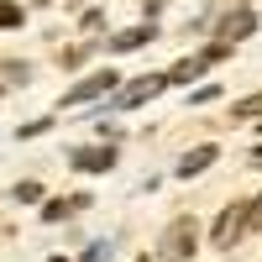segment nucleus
Returning <instances> with one entry per match:
<instances>
[{
	"mask_svg": "<svg viewBox=\"0 0 262 262\" xmlns=\"http://www.w3.org/2000/svg\"><path fill=\"white\" fill-rule=\"evenodd\" d=\"M69 163H74L79 173H105V168L116 163V147H74Z\"/></svg>",
	"mask_w": 262,
	"mask_h": 262,
	"instance_id": "20e7f679",
	"label": "nucleus"
},
{
	"mask_svg": "<svg viewBox=\"0 0 262 262\" xmlns=\"http://www.w3.org/2000/svg\"><path fill=\"white\" fill-rule=\"evenodd\" d=\"M0 27H21V6H11V0H0Z\"/></svg>",
	"mask_w": 262,
	"mask_h": 262,
	"instance_id": "9d476101",
	"label": "nucleus"
},
{
	"mask_svg": "<svg viewBox=\"0 0 262 262\" xmlns=\"http://www.w3.org/2000/svg\"><path fill=\"white\" fill-rule=\"evenodd\" d=\"M142 262H147V257H142Z\"/></svg>",
	"mask_w": 262,
	"mask_h": 262,
	"instance_id": "4468645a",
	"label": "nucleus"
},
{
	"mask_svg": "<svg viewBox=\"0 0 262 262\" xmlns=\"http://www.w3.org/2000/svg\"><path fill=\"white\" fill-rule=\"evenodd\" d=\"M252 27H257V16H252V11H231L221 27H215V42H226V48H231V42H236V37H247Z\"/></svg>",
	"mask_w": 262,
	"mask_h": 262,
	"instance_id": "0eeeda50",
	"label": "nucleus"
},
{
	"mask_svg": "<svg viewBox=\"0 0 262 262\" xmlns=\"http://www.w3.org/2000/svg\"><path fill=\"white\" fill-rule=\"evenodd\" d=\"M210 236H215V247H221V252H231V247H236V242L247 236V205H226Z\"/></svg>",
	"mask_w": 262,
	"mask_h": 262,
	"instance_id": "f03ea898",
	"label": "nucleus"
},
{
	"mask_svg": "<svg viewBox=\"0 0 262 262\" xmlns=\"http://www.w3.org/2000/svg\"><path fill=\"white\" fill-rule=\"evenodd\" d=\"M252 168H262V147H252Z\"/></svg>",
	"mask_w": 262,
	"mask_h": 262,
	"instance_id": "ddd939ff",
	"label": "nucleus"
},
{
	"mask_svg": "<svg viewBox=\"0 0 262 262\" xmlns=\"http://www.w3.org/2000/svg\"><path fill=\"white\" fill-rule=\"evenodd\" d=\"M84 205H90V200H84V194H74V200H53L42 215H48V221H69V215H74V210H84Z\"/></svg>",
	"mask_w": 262,
	"mask_h": 262,
	"instance_id": "1a4fd4ad",
	"label": "nucleus"
},
{
	"mask_svg": "<svg viewBox=\"0 0 262 262\" xmlns=\"http://www.w3.org/2000/svg\"><path fill=\"white\" fill-rule=\"evenodd\" d=\"M194 247H200V226H194L189 215H179V221L163 231L158 257H163V262H189V257H194Z\"/></svg>",
	"mask_w": 262,
	"mask_h": 262,
	"instance_id": "f257e3e1",
	"label": "nucleus"
},
{
	"mask_svg": "<svg viewBox=\"0 0 262 262\" xmlns=\"http://www.w3.org/2000/svg\"><path fill=\"white\" fill-rule=\"evenodd\" d=\"M116 84H121V79H116L111 69H100V74H90V79H79L74 90L63 95V105H84V100H100V95H111Z\"/></svg>",
	"mask_w": 262,
	"mask_h": 262,
	"instance_id": "7ed1b4c3",
	"label": "nucleus"
},
{
	"mask_svg": "<svg viewBox=\"0 0 262 262\" xmlns=\"http://www.w3.org/2000/svg\"><path fill=\"white\" fill-rule=\"evenodd\" d=\"M247 231H262V200L247 205Z\"/></svg>",
	"mask_w": 262,
	"mask_h": 262,
	"instance_id": "f8f14e48",
	"label": "nucleus"
},
{
	"mask_svg": "<svg viewBox=\"0 0 262 262\" xmlns=\"http://www.w3.org/2000/svg\"><path fill=\"white\" fill-rule=\"evenodd\" d=\"M152 42V27H131V32H116L105 48H116V53H137V48H147Z\"/></svg>",
	"mask_w": 262,
	"mask_h": 262,
	"instance_id": "6e6552de",
	"label": "nucleus"
},
{
	"mask_svg": "<svg viewBox=\"0 0 262 262\" xmlns=\"http://www.w3.org/2000/svg\"><path fill=\"white\" fill-rule=\"evenodd\" d=\"M163 90H168V79H163V74H147V79L131 84V90H121V95H116V105H147L152 95H163Z\"/></svg>",
	"mask_w": 262,
	"mask_h": 262,
	"instance_id": "39448f33",
	"label": "nucleus"
},
{
	"mask_svg": "<svg viewBox=\"0 0 262 262\" xmlns=\"http://www.w3.org/2000/svg\"><path fill=\"white\" fill-rule=\"evenodd\" d=\"M215 158H221V147H194V152H184V158H179V179H200V173L215 163Z\"/></svg>",
	"mask_w": 262,
	"mask_h": 262,
	"instance_id": "423d86ee",
	"label": "nucleus"
},
{
	"mask_svg": "<svg viewBox=\"0 0 262 262\" xmlns=\"http://www.w3.org/2000/svg\"><path fill=\"white\" fill-rule=\"evenodd\" d=\"M236 116H262V95H247L242 105H236Z\"/></svg>",
	"mask_w": 262,
	"mask_h": 262,
	"instance_id": "9b49d317",
	"label": "nucleus"
}]
</instances>
